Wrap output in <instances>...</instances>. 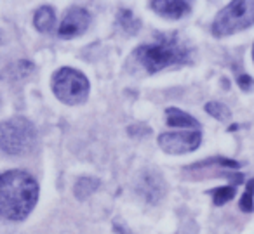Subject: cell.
Returning <instances> with one entry per match:
<instances>
[{"label":"cell","instance_id":"obj_1","mask_svg":"<svg viewBox=\"0 0 254 234\" xmlns=\"http://www.w3.org/2000/svg\"><path fill=\"white\" fill-rule=\"evenodd\" d=\"M39 199V184L25 170L0 174V219L23 220L30 215Z\"/></svg>","mask_w":254,"mask_h":234},{"label":"cell","instance_id":"obj_2","mask_svg":"<svg viewBox=\"0 0 254 234\" xmlns=\"http://www.w3.org/2000/svg\"><path fill=\"white\" fill-rule=\"evenodd\" d=\"M134 57L148 73H157L164 68L191 63V49L178 33H159L153 42L139 46Z\"/></svg>","mask_w":254,"mask_h":234},{"label":"cell","instance_id":"obj_3","mask_svg":"<svg viewBox=\"0 0 254 234\" xmlns=\"http://www.w3.org/2000/svg\"><path fill=\"white\" fill-rule=\"evenodd\" d=\"M37 144L35 125L25 116H14L0 123V149L7 154L21 156L33 151Z\"/></svg>","mask_w":254,"mask_h":234},{"label":"cell","instance_id":"obj_4","mask_svg":"<svg viewBox=\"0 0 254 234\" xmlns=\"http://www.w3.org/2000/svg\"><path fill=\"white\" fill-rule=\"evenodd\" d=\"M254 25V0H239L230 2L225 9L218 12L211 26L214 37H225L242 32Z\"/></svg>","mask_w":254,"mask_h":234},{"label":"cell","instance_id":"obj_5","mask_svg":"<svg viewBox=\"0 0 254 234\" xmlns=\"http://www.w3.org/2000/svg\"><path fill=\"white\" fill-rule=\"evenodd\" d=\"M53 92L64 104H82L89 95V80L73 68H61L53 75Z\"/></svg>","mask_w":254,"mask_h":234},{"label":"cell","instance_id":"obj_6","mask_svg":"<svg viewBox=\"0 0 254 234\" xmlns=\"http://www.w3.org/2000/svg\"><path fill=\"white\" fill-rule=\"evenodd\" d=\"M202 134L200 130L191 132H169L159 137V146L169 154H185L191 153L200 146Z\"/></svg>","mask_w":254,"mask_h":234},{"label":"cell","instance_id":"obj_7","mask_svg":"<svg viewBox=\"0 0 254 234\" xmlns=\"http://www.w3.org/2000/svg\"><path fill=\"white\" fill-rule=\"evenodd\" d=\"M91 25V14L85 11L84 7H71L66 11L63 21H61L60 28H58V35L61 39H73L85 32Z\"/></svg>","mask_w":254,"mask_h":234},{"label":"cell","instance_id":"obj_8","mask_svg":"<svg viewBox=\"0 0 254 234\" xmlns=\"http://www.w3.org/2000/svg\"><path fill=\"white\" fill-rule=\"evenodd\" d=\"M136 189L148 203H159L166 194V182L157 170H143L138 177Z\"/></svg>","mask_w":254,"mask_h":234},{"label":"cell","instance_id":"obj_9","mask_svg":"<svg viewBox=\"0 0 254 234\" xmlns=\"http://www.w3.org/2000/svg\"><path fill=\"white\" fill-rule=\"evenodd\" d=\"M150 5L157 14L167 19H181L191 11L190 2H183V0H155Z\"/></svg>","mask_w":254,"mask_h":234},{"label":"cell","instance_id":"obj_10","mask_svg":"<svg viewBox=\"0 0 254 234\" xmlns=\"http://www.w3.org/2000/svg\"><path fill=\"white\" fill-rule=\"evenodd\" d=\"M166 116H167V125L169 127H181V129H193V130L200 129V123H198L193 116L181 111V109H178V108H169L166 111Z\"/></svg>","mask_w":254,"mask_h":234},{"label":"cell","instance_id":"obj_11","mask_svg":"<svg viewBox=\"0 0 254 234\" xmlns=\"http://www.w3.org/2000/svg\"><path fill=\"white\" fill-rule=\"evenodd\" d=\"M33 25H35V28L42 33L51 32V30L54 28V25H56V14H54V9L51 7V5H44V7H40L39 11L35 12V16H33Z\"/></svg>","mask_w":254,"mask_h":234},{"label":"cell","instance_id":"obj_12","mask_svg":"<svg viewBox=\"0 0 254 234\" xmlns=\"http://www.w3.org/2000/svg\"><path fill=\"white\" fill-rule=\"evenodd\" d=\"M99 187V181L94 177H82L75 182V187H73V194L77 199H85L92 194L94 191H98Z\"/></svg>","mask_w":254,"mask_h":234},{"label":"cell","instance_id":"obj_13","mask_svg":"<svg viewBox=\"0 0 254 234\" xmlns=\"http://www.w3.org/2000/svg\"><path fill=\"white\" fill-rule=\"evenodd\" d=\"M235 186H239L237 182H232L230 186H225V187H216L212 189V191H209V194L212 196V199H214V205H225V203H228L230 199L235 196Z\"/></svg>","mask_w":254,"mask_h":234},{"label":"cell","instance_id":"obj_14","mask_svg":"<svg viewBox=\"0 0 254 234\" xmlns=\"http://www.w3.org/2000/svg\"><path fill=\"white\" fill-rule=\"evenodd\" d=\"M119 23L122 25V28L126 30L127 33H131V35H134L139 30V26H141V23L132 16L131 11H127V9H122V11L119 12Z\"/></svg>","mask_w":254,"mask_h":234},{"label":"cell","instance_id":"obj_15","mask_svg":"<svg viewBox=\"0 0 254 234\" xmlns=\"http://www.w3.org/2000/svg\"><path fill=\"white\" fill-rule=\"evenodd\" d=\"M240 210L251 213L254 210V179H251L246 186V192L240 198Z\"/></svg>","mask_w":254,"mask_h":234},{"label":"cell","instance_id":"obj_16","mask_svg":"<svg viewBox=\"0 0 254 234\" xmlns=\"http://www.w3.org/2000/svg\"><path fill=\"white\" fill-rule=\"evenodd\" d=\"M205 111L209 113L211 116H214L216 120H228L232 116L230 109L226 108L223 102H218V101H211L205 104Z\"/></svg>","mask_w":254,"mask_h":234},{"label":"cell","instance_id":"obj_17","mask_svg":"<svg viewBox=\"0 0 254 234\" xmlns=\"http://www.w3.org/2000/svg\"><path fill=\"white\" fill-rule=\"evenodd\" d=\"M237 82H239V85L244 89V91H249V89L254 85L253 78H251L249 75H246V73H240V75H237Z\"/></svg>","mask_w":254,"mask_h":234},{"label":"cell","instance_id":"obj_18","mask_svg":"<svg viewBox=\"0 0 254 234\" xmlns=\"http://www.w3.org/2000/svg\"><path fill=\"white\" fill-rule=\"evenodd\" d=\"M253 59H254V47H253Z\"/></svg>","mask_w":254,"mask_h":234},{"label":"cell","instance_id":"obj_19","mask_svg":"<svg viewBox=\"0 0 254 234\" xmlns=\"http://www.w3.org/2000/svg\"><path fill=\"white\" fill-rule=\"evenodd\" d=\"M0 42H2V35H0Z\"/></svg>","mask_w":254,"mask_h":234}]
</instances>
